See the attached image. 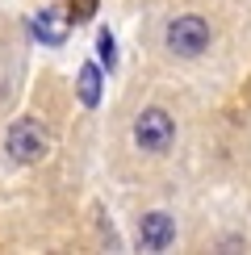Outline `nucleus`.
I'll use <instances>...</instances> for the list:
<instances>
[{
    "label": "nucleus",
    "instance_id": "nucleus-4",
    "mask_svg": "<svg viewBox=\"0 0 251 255\" xmlns=\"http://www.w3.org/2000/svg\"><path fill=\"white\" fill-rule=\"evenodd\" d=\"M172 239H176V222L167 214H146L138 222V247L142 251H163V247H172Z\"/></svg>",
    "mask_w": 251,
    "mask_h": 255
},
{
    "label": "nucleus",
    "instance_id": "nucleus-3",
    "mask_svg": "<svg viewBox=\"0 0 251 255\" xmlns=\"http://www.w3.org/2000/svg\"><path fill=\"white\" fill-rule=\"evenodd\" d=\"M134 138H138L142 151L163 155L167 146H172V138H176V126H172V118H167L163 109H146L142 118L134 122Z\"/></svg>",
    "mask_w": 251,
    "mask_h": 255
},
{
    "label": "nucleus",
    "instance_id": "nucleus-1",
    "mask_svg": "<svg viewBox=\"0 0 251 255\" xmlns=\"http://www.w3.org/2000/svg\"><path fill=\"white\" fill-rule=\"evenodd\" d=\"M4 151L13 155L17 163H38V159H46V151H50V138L34 118H17L8 126V134H4Z\"/></svg>",
    "mask_w": 251,
    "mask_h": 255
},
{
    "label": "nucleus",
    "instance_id": "nucleus-7",
    "mask_svg": "<svg viewBox=\"0 0 251 255\" xmlns=\"http://www.w3.org/2000/svg\"><path fill=\"white\" fill-rule=\"evenodd\" d=\"M97 55H101V63H109V67L118 63V46H113V34H109V29L97 38Z\"/></svg>",
    "mask_w": 251,
    "mask_h": 255
},
{
    "label": "nucleus",
    "instance_id": "nucleus-2",
    "mask_svg": "<svg viewBox=\"0 0 251 255\" xmlns=\"http://www.w3.org/2000/svg\"><path fill=\"white\" fill-rule=\"evenodd\" d=\"M167 46H172L176 55H201V50L209 46V25L197 13L176 17L172 25H167Z\"/></svg>",
    "mask_w": 251,
    "mask_h": 255
},
{
    "label": "nucleus",
    "instance_id": "nucleus-5",
    "mask_svg": "<svg viewBox=\"0 0 251 255\" xmlns=\"http://www.w3.org/2000/svg\"><path fill=\"white\" fill-rule=\"evenodd\" d=\"M34 34L46 42V46H63V42H67V17L55 13V8H46V13L34 17Z\"/></svg>",
    "mask_w": 251,
    "mask_h": 255
},
{
    "label": "nucleus",
    "instance_id": "nucleus-6",
    "mask_svg": "<svg viewBox=\"0 0 251 255\" xmlns=\"http://www.w3.org/2000/svg\"><path fill=\"white\" fill-rule=\"evenodd\" d=\"M80 101L88 105V109L101 101V71L92 67V63H84V67H80Z\"/></svg>",
    "mask_w": 251,
    "mask_h": 255
}]
</instances>
